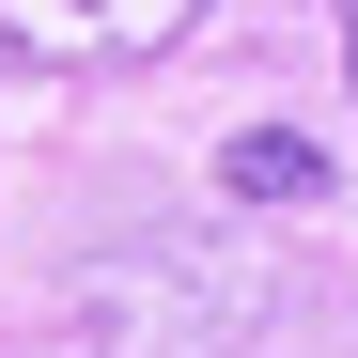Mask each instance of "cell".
I'll return each mask as SVG.
<instances>
[{"mask_svg": "<svg viewBox=\"0 0 358 358\" xmlns=\"http://www.w3.org/2000/svg\"><path fill=\"white\" fill-rule=\"evenodd\" d=\"M218 187L234 203H327V156L280 141V125H250V141H218Z\"/></svg>", "mask_w": 358, "mask_h": 358, "instance_id": "obj_3", "label": "cell"}, {"mask_svg": "<svg viewBox=\"0 0 358 358\" xmlns=\"http://www.w3.org/2000/svg\"><path fill=\"white\" fill-rule=\"evenodd\" d=\"M187 31H203V0H0V47L63 63V78H125V63H156Z\"/></svg>", "mask_w": 358, "mask_h": 358, "instance_id": "obj_2", "label": "cell"}, {"mask_svg": "<svg viewBox=\"0 0 358 358\" xmlns=\"http://www.w3.org/2000/svg\"><path fill=\"white\" fill-rule=\"evenodd\" d=\"M47 327L78 358H234L265 327V250H234V234H125V250H94L63 280Z\"/></svg>", "mask_w": 358, "mask_h": 358, "instance_id": "obj_1", "label": "cell"}, {"mask_svg": "<svg viewBox=\"0 0 358 358\" xmlns=\"http://www.w3.org/2000/svg\"><path fill=\"white\" fill-rule=\"evenodd\" d=\"M343 78H358V0H343Z\"/></svg>", "mask_w": 358, "mask_h": 358, "instance_id": "obj_4", "label": "cell"}]
</instances>
